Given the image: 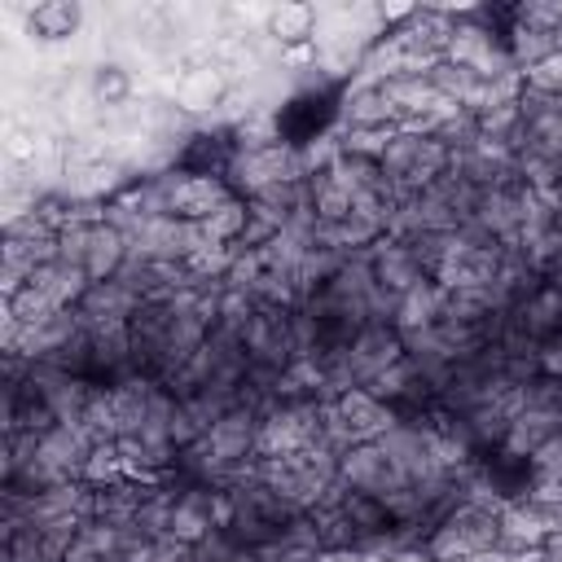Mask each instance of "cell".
<instances>
[{
    "label": "cell",
    "instance_id": "1",
    "mask_svg": "<svg viewBox=\"0 0 562 562\" xmlns=\"http://www.w3.org/2000/svg\"><path fill=\"white\" fill-rule=\"evenodd\" d=\"M501 509L487 496H470L461 501L439 527H430V536L422 540V558L426 562H474L479 553L501 544Z\"/></svg>",
    "mask_w": 562,
    "mask_h": 562
},
{
    "label": "cell",
    "instance_id": "2",
    "mask_svg": "<svg viewBox=\"0 0 562 562\" xmlns=\"http://www.w3.org/2000/svg\"><path fill=\"white\" fill-rule=\"evenodd\" d=\"M378 162H382V176H386L391 202L400 206L404 198H413V193L430 189L439 176H448L452 154L443 149V140H439V136L400 127V132L391 136V145L382 149V158H378Z\"/></svg>",
    "mask_w": 562,
    "mask_h": 562
},
{
    "label": "cell",
    "instance_id": "3",
    "mask_svg": "<svg viewBox=\"0 0 562 562\" xmlns=\"http://www.w3.org/2000/svg\"><path fill=\"white\" fill-rule=\"evenodd\" d=\"M241 351L250 373L277 378L299 360V334H294V307H277V303H259L255 316L241 329Z\"/></svg>",
    "mask_w": 562,
    "mask_h": 562
},
{
    "label": "cell",
    "instance_id": "4",
    "mask_svg": "<svg viewBox=\"0 0 562 562\" xmlns=\"http://www.w3.org/2000/svg\"><path fill=\"white\" fill-rule=\"evenodd\" d=\"M57 259L83 268L92 281H110V277H119V268L127 263V237H123L110 220L66 224V228L57 233Z\"/></svg>",
    "mask_w": 562,
    "mask_h": 562
},
{
    "label": "cell",
    "instance_id": "5",
    "mask_svg": "<svg viewBox=\"0 0 562 562\" xmlns=\"http://www.w3.org/2000/svg\"><path fill=\"white\" fill-rule=\"evenodd\" d=\"M136 312H140V294H132L119 277H110V281H92L88 294H83L79 307H75V316H79L88 329H114V325H127Z\"/></svg>",
    "mask_w": 562,
    "mask_h": 562
},
{
    "label": "cell",
    "instance_id": "6",
    "mask_svg": "<svg viewBox=\"0 0 562 562\" xmlns=\"http://www.w3.org/2000/svg\"><path fill=\"white\" fill-rule=\"evenodd\" d=\"M228 75L220 70V61H202V66H193V70H184L180 79H176V88H171V105L180 110V114H206V110H215L224 97H228Z\"/></svg>",
    "mask_w": 562,
    "mask_h": 562
},
{
    "label": "cell",
    "instance_id": "7",
    "mask_svg": "<svg viewBox=\"0 0 562 562\" xmlns=\"http://www.w3.org/2000/svg\"><path fill=\"white\" fill-rule=\"evenodd\" d=\"M35 294H44L53 307H79V299L88 294V285H92V277L83 272V268H75V263H66V259H48L44 268H35L31 272V281H26Z\"/></svg>",
    "mask_w": 562,
    "mask_h": 562
},
{
    "label": "cell",
    "instance_id": "8",
    "mask_svg": "<svg viewBox=\"0 0 562 562\" xmlns=\"http://www.w3.org/2000/svg\"><path fill=\"white\" fill-rule=\"evenodd\" d=\"M316 22H321V9L312 4H277L263 13V35L281 48H294V44L303 48L316 40Z\"/></svg>",
    "mask_w": 562,
    "mask_h": 562
},
{
    "label": "cell",
    "instance_id": "9",
    "mask_svg": "<svg viewBox=\"0 0 562 562\" xmlns=\"http://www.w3.org/2000/svg\"><path fill=\"white\" fill-rule=\"evenodd\" d=\"M79 22H83V9L70 0H44L26 9V26L35 31V40H66L79 31Z\"/></svg>",
    "mask_w": 562,
    "mask_h": 562
},
{
    "label": "cell",
    "instance_id": "10",
    "mask_svg": "<svg viewBox=\"0 0 562 562\" xmlns=\"http://www.w3.org/2000/svg\"><path fill=\"white\" fill-rule=\"evenodd\" d=\"M544 562H562V531H558V536L544 544Z\"/></svg>",
    "mask_w": 562,
    "mask_h": 562
}]
</instances>
